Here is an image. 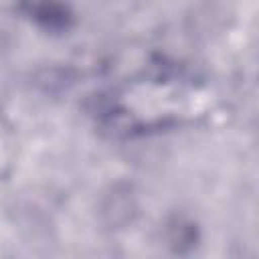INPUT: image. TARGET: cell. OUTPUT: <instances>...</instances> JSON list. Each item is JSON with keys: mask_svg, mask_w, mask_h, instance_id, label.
Returning <instances> with one entry per match:
<instances>
[{"mask_svg": "<svg viewBox=\"0 0 259 259\" xmlns=\"http://www.w3.org/2000/svg\"><path fill=\"white\" fill-rule=\"evenodd\" d=\"M20 10L45 30L61 32L71 26L73 12L63 0H20Z\"/></svg>", "mask_w": 259, "mask_h": 259, "instance_id": "obj_1", "label": "cell"}, {"mask_svg": "<svg viewBox=\"0 0 259 259\" xmlns=\"http://www.w3.org/2000/svg\"><path fill=\"white\" fill-rule=\"evenodd\" d=\"M168 245L174 247V251L182 253L186 249H192L196 245V229L190 221L176 217L168 225Z\"/></svg>", "mask_w": 259, "mask_h": 259, "instance_id": "obj_2", "label": "cell"}]
</instances>
